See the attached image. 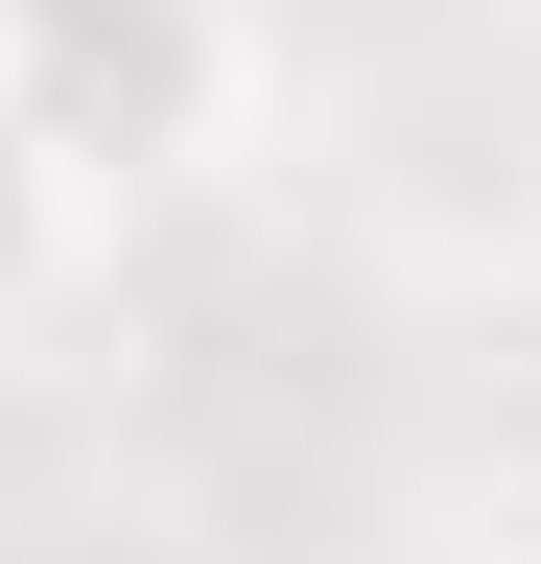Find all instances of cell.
<instances>
[{
    "instance_id": "6da1fadb",
    "label": "cell",
    "mask_w": 541,
    "mask_h": 564,
    "mask_svg": "<svg viewBox=\"0 0 541 564\" xmlns=\"http://www.w3.org/2000/svg\"><path fill=\"white\" fill-rule=\"evenodd\" d=\"M0 95L72 165V212H165L236 165L259 118V24L236 0H0Z\"/></svg>"
},
{
    "instance_id": "7a4b0ae2",
    "label": "cell",
    "mask_w": 541,
    "mask_h": 564,
    "mask_svg": "<svg viewBox=\"0 0 541 564\" xmlns=\"http://www.w3.org/2000/svg\"><path fill=\"white\" fill-rule=\"evenodd\" d=\"M47 259H72V165H47V141H24V95H0V306H24Z\"/></svg>"
}]
</instances>
